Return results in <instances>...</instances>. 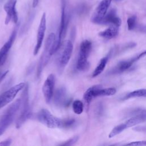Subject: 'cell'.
<instances>
[{
  "label": "cell",
  "instance_id": "obj_26",
  "mask_svg": "<svg viewBox=\"0 0 146 146\" xmlns=\"http://www.w3.org/2000/svg\"><path fill=\"white\" fill-rule=\"evenodd\" d=\"M127 145H146V141L145 140H143V141H133L129 143H128L126 144Z\"/></svg>",
  "mask_w": 146,
  "mask_h": 146
},
{
  "label": "cell",
  "instance_id": "obj_23",
  "mask_svg": "<svg viewBox=\"0 0 146 146\" xmlns=\"http://www.w3.org/2000/svg\"><path fill=\"white\" fill-rule=\"evenodd\" d=\"M125 129H127V128H126L124 123H122V124H119V125L115 126L112 129V131L110 132V133H109V135H108L109 138H112V137L117 135L118 134L120 133L121 132H123Z\"/></svg>",
  "mask_w": 146,
  "mask_h": 146
},
{
  "label": "cell",
  "instance_id": "obj_13",
  "mask_svg": "<svg viewBox=\"0 0 146 146\" xmlns=\"http://www.w3.org/2000/svg\"><path fill=\"white\" fill-rule=\"evenodd\" d=\"M112 0H102L98 5L95 14L91 18V21L96 24H100L102 18L107 14Z\"/></svg>",
  "mask_w": 146,
  "mask_h": 146
},
{
  "label": "cell",
  "instance_id": "obj_30",
  "mask_svg": "<svg viewBox=\"0 0 146 146\" xmlns=\"http://www.w3.org/2000/svg\"><path fill=\"white\" fill-rule=\"evenodd\" d=\"M8 72H9V71L7 70V71H5L3 74H2V75L0 76V82L1 81H2L3 79V78L5 77V76L7 75V74L8 73Z\"/></svg>",
  "mask_w": 146,
  "mask_h": 146
},
{
  "label": "cell",
  "instance_id": "obj_27",
  "mask_svg": "<svg viewBox=\"0 0 146 146\" xmlns=\"http://www.w3.org/2000/svg\"><path fill=\"white\" fill-rule=\"evenodd\" d=\"M135 29H137V30L140 33L146 34V25H137Z\"/></svg>",
  "mask_w": 146,
  "mask_h": 146
},
{
  "label": "cell",
  "instance_id": "obj_10",
  "mask_svg": "<svg viewBox=\"0 0 146 146\" xmlns=\"http://www.w3.org/2000/svg\"><path fill=\"white\" fill-rule=\"evenodd\" d=\"M17 0H7L3 6V9L6 14L5 20V25H8L12 21L14 23H18V17L16 10Z\"/></svg>",
  "mask_w": 146,
  "mask_h": 146
},
{
  "label": "cell",
  "instance_id": "obj_20",
  "mask_svg": "<svg viewBox=\"0 0 146 146\" xmlns=\"http://www.w3.org/2000/svg\"><path fill=\"white\" fill-rule=\"evenodd\" d=\"M110 55V53L107 54V55H106L102 59H101V60H100L99 63H98V66H96V67L95 68V69L94 70V71L92 73V78L96 77L97 76L99 75L104 71V70L107 65V63L108 61Z\"/></svg>",
  "mask_w": 146,
  "mask_h": 146
},
{
  "label": "cell",
  "instance_id": "obj_3",
  "mask_svg": "<svg viewBox=\"0 0 146 146\" xmlns=\"http://www.w3.org/2000/svg\"><path fill=\"white\" fill-rule=\"evenodd\" d=\"M68 23V19L66 10V5L64 2H63L61 9V17L59 29V34L58 38L56 39L55 38V41L50 50V54L51 55L54 54L55 52H56L61 46L63 43V40L64 39L66 34Z\"/></svg>",
  "mask_w": 146,
  "mask_h": 146
},
{
  "label": "cell",
  "instance_id": "obj_11",
  "mask_svg": "<svg viewBox=\"0 0 146 146\" xmlns=\"http://www.w3.org/2000/svg\"><path fill=\"white\" fill-rule=\"evenodd\" d=\"M19 26V23H17L16 26L14 28L8 40L3 44V46L0 49V66L3 65L6 62L8 52L10 50L12 45L15 40L17 36V31Z\"/></svg>",
  "mask_w": 146,
  "mask_h": 146
},
{
  "label": "cell",
  "instance_id": "obj_28",
  "mask_svg": "<svg viewBox=\"0 0 146 146\" xmlns=\"http://www.w3.org/2000/svg\"><path fill=\"white\" fill-rule=\"evenodd\" d=\"M11 143V140L10 139H7L3 141L0 142V146H9Z\"/></svg>",
  "mask_w": 146,
  "mask_h": 146
},
{
  "label": "cell",
  "instance_id": "obj_2",
  "mask_svg": "<svg viewBox=\"0 0 146 146\" xmlns=\"http://www.w3.org/2000/svg\"><path fill=\"white\" fill-rule=\"evenodd\" d=\"M20 108V112L15 123L17 128H19L31 115V111L29 103V86L27 84H26L22 92Z\"/></svg>",
  "mask_w": 146,
  "mask_h": 146
},
{
  "label": "cell",
  "instance_id": "obj_1",
  "mask_svg": "<svg viewBox=\"0 0 146 146\" xmlns=\"http://www.w3.org/2000/svg\"><path fill=\"white\" fill-rule=\"evenodd\" d=\"M37 119L39 122L50 128H66L72 127L75 123L73 119H59L50 113L46 109H42L37 114Z\"/></svg>",
  "mask_w": 146,
  "mask_h": 146
},
{
  "label": "cell",
  "instance_id": "obj_17",
  "mask_svg": "<svg viewBox=\"0 0 146 146\" xmlns=\"http://www.w3.org/2000/svg\"><path fill=\"white\" fill-rule=\"evenodd\" d=\"M70 102L66 98V90L64 87H60L56 90L54 96V103L56 106H66Z\"/></svg>",
  "mask_w": 146,
  "mask_h": 146
},
{
  "label": "cell",
  "instance_id": "obj_5",
  "mask_svg": "<svg viewBox=\"0 0 146 146\" xmlns=\"http://www.w3.org/2000/svg\"><path fill=\"white\" fill-rule=\"evenodd\" d=\"M116 92V90L115 88H102L100 85H95L88 88L83 95V100L85 103L88 106L91 100L98 96H111Z\"/></svg>",
  "mask_w": 146,
  "mask_h": 146
},
{
  "label": "cell",
  "instance_id": "obj_22",
  "mask_svg": "<svg viewBox=\"0 0 146 146\" xmlns=\"http://www.w3.org/2000/svg\"><path fill=\"white\" fill-rule=\"evenodd\" d=\"M72 106L73 111L76 114L80 115L83 112L84 109V105L82 101L79 100H74L72 103Z\"/></svg>",
  "mask_w": 146,
  "mask_h": 146
},
{
  "label": "cell",
  "instance_id": "obj_29",
  "mask_svg": "<svg viewBox=\"0 0 146 146\" xmlns=\"http://www.w3.org/2000/svg\"><path fill=\"white\" fill-rule=\"evenodd\" d=\"M40 0H33V2H32V6L33 7H36L39 2Z\"/></svg>",
  "mask_w": 146,
  "mask_h": 146
},
{
  "label": "cell",
  "instance_id": "obj_8",
  "mask_svg": "<svg viewBox=\"0 0 146 146\" xmlns=\"http://www.w3.org/2000/svg\"><path fill=\"white\" fill-rule=\"evenodd\" d=\"M62 50L58 55L57 63L59 70L62 72L66 65L69 62L73 51V44L70 40H67L62 43Z\"/></svg>",
  "mask_w": 146,
  "mask_h": 146
},
{
  "label": "cell",
  "instance_id": "obj_14",
  "mask_svg": "<svg viewBox=\"0 0 146 146\" xmlns=\"http://www.w3.org/2000/svg\"><path fill=\"white\" fill-rule=\"evenodd\" d=\"M46 29V13H44L42 15L40 23L38 29L37 35H36V43L34 50V55H36L38 53L39 50H40L42 46L43 38L44 36Z\"/></svg>",
  "mask_w": 146,
  "mask_h": 146
},
{
  "label": "cell",
  "instance_id": "obj_31",
  "mask_svg": "<svg viewBox=\"0 0 146 146\" xmlns=\"http://www.w3.org/2000/svg\"><path fill=\"white\" fill-rule=\"evenodd\" d=\"M115 1H120V0H115Z\"/></svg>",
  "mask_w": 146,
  "mask_h": 146
},
{
  "label": "cell",
  "instance_id": "obj_25",
  "mask_svg": "<svg viewBox=\"0 0 146 146\" xmlns=\"http://www.w3.org/2000/svg\"><path fill=\"white\" fill-rule=\"evenodd\" d=\"M78 139H79L78 136H74L71 139H70L66 141L64 143L61 144L60 145H72L78 141Z\"/></svg>",
  "mask_w": 146,
  "mask_h": 146
},
{
  "label": "cell",
  "instance_id": "obj_19",
  "mask_svg": "<svg viewBox=\"0 0 146 146\" xmlns=\"http://www.w3.org/2000/svg\"><path fill=\"white\" fill-rule=\"evenodd\" d=\"M119 33V27L115 26H110L106 30L100 32L99 35L104 39H111L115 38Z\"/></svg>",
  "mask_w": 146,
  "mask_h": 146
},
{
  "label": "cell",
  "instance_id": "obj_21",
  "mask_svg": "<svg viewBox=\"0 0 146 146\" xmlns=\"http://www.w3.org/2000/svg\"><path fill=\"white\" fill-rule=\"evenodd\" d=\"M146 96V89H139L128 93L124 97V99H127L133 98L145 97Z\"/></svg>",
  "mask_w": 146,
  "mask_h": 146
},
{
  "label": "cell",
  "instance_id": "obj_18",
  "mask_svg": "<svg viewBox=\"0 0 146 146\" xmlns=\"http://www.w3.org/2000/svg\"><path fill=\"white\" fill-rule=\"evenodd\" d=\"M146 121V111L141 113L133 115L132 117L127 120L124 123L127 128L133 127L140 123Z\"/></svg>",
  "mask_w": 146,
  "mask_h": 146
},
{
  "label": "cell",
  "instance_id": "obj_7",
  "mask_svg": "<svg viewBox=\"0 0 146 146\" xmlns=\"http://www.w3.org/2000/svg\"><path fill=\"white\" fill-rule=\"evenodd\" d=\"M56 37L54 33H51L49 34L48 37L46 39L44 50L40 56V59L38 62V67H37V71H36V76L39 78L42 74V72L44 68V67L47 65L49 59L51 56L50 54V50L51 49L52 46L55 41Z\"/></svg>",
  "mask_w": 146,
  "mask_h": 146
},
{
  "label": "cell",
  "instance_id": "obj_4",
  "mask_svg": "<svg viewBox=\"0 0 146 146\" xmlns=\"http://www.w3.org/2000/svg\"><path fill=\"white\" fill-rule=\"evenodd\" d=\"M21 98L17 99L6 110L0 119V136H1L13 122L20 108Z\"/></svg>",
  "mask_w": 146,
  "mask_h": 146
},
{
  "label": "cell",
  "instance_id": "obj_9",
  "mask_svg": "<svg viewBox=\"0 0 146 146\" xmlns=\"http://www.w3.org/2000/svg\"><path fill=\"white\" fill-rule=\"evenodd\" d=\"M26 83L21 82L11 87L9 90L3 92L0 95V108L11 102L18 93L23 89Z\"/></svg>",
  "mask_w": 146,
  "mask_h": 146
},
{
  "label": "cell",
  "instance_id": "obj_6",
  "mask_svg": "<svg viewBox=\"0 0 146 146\" xmlns=\"http://www.w3.org/2000/svg\"><path fill=\"white\" fill-rule=\"evenodd\" d=\"M92 49V43L88 40L82 42L80 45L79 52L78 58L76 68L79 71H86L90 67V63L87 60Z\"/></svg>",
  "mask_w": 146,
  "mask_h": 146
},
{
  "label": "cell",
  "instance_id": "obj_12",
  "mask_svg": "<svg viewBox=\"0 0 146 146\" xmlns=\"http://www.w3.org/2000/svg\"><path fill=\"white\" fill-rule=\"evenodd\" d=\"M55 82V76L54 74H50L46 78L43 87L42 92L47 103H49L53 96L54 88Z\"/></svg>",
  "mask_w": 146,
  "mask_h": 146
},
{
  "label": "cell",
  "instance_id": "obj_15",
  "mask_svg": "<svg viewBox=\"0 0 146 146\" xmlns=\"http://www.w3.org/2000/svg\"><path fill=\"white\" fill-rule=\"evenodd\" d=\"M139 59H140L139 58L138 55H136V56L132 58L131 59H129V60L120 61L117 64V65L114 68H113L110 71V73L112 74L122 73L128 70L129 68L132 67V66L135 62L139 60Z\"/></svg>",
  "mask_w": 146,
  "mask_h": 146
},
{
  "label": "cell",
  "instance_id": "obj_16",
  "mask_svg": "<svg viewBox=\"0 0 146 146\" xmlns=\"http://www.w3.org/2000/svg\"><path fill=\"white\" fill-rule=\"evenodd\" d=\"M121 24V20L117 16L116 10L115 9H111L102 18L99 25L115 26L119 27Z\"/></svg>",
  "mask_w": 146,
  "mask_h": 146
},
{
  "label": "cell",
  "instance_id": "obj_24",
  "mask_svg": "<svg viewBox=\"0 0 146 146\" xmlns=\"http://www.w3.org/2000/svg\"><path fill=\"white\" fill-rule=\"evenodd\" d=\"M137 18L135 15H132L127 19V26L129 30H133L137 26Z\"/></svg>",
  "mask_w": 146,
  "mask_h": 146
}]
</instances>
